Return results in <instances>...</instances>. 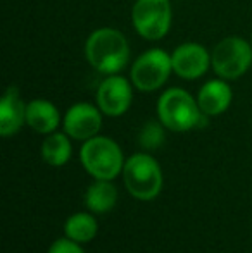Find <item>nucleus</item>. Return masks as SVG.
Listing matches in <instances>:
<instances>
[{"label": "nucleus", "mask_w": 252, "mask_h": 253, "mask_svg": "<svg viewBox=\"0 0 252 253\" xmlns=\"http://www.w3.org/2000/svg\"><path fill=\"white\" fill-rule=\"evenodd\" d=\"M85 57L99 73L105 76L119 74L130 60V45L116 28H99L85 42Z\"/></svg>", "instance_id": "1"}, {"label": "nucleus", "mask_w": 252, "mask_h": 253, "mask_svg": "<svg viewBox=\"0 0 252 253\" xmlns=\"http://www.w3.org/2000/svg\"><path fill=\"white\" fill-rule=\"evenodd\" d=\"M157 116L166 129L185 133L205 124L207 116L202 114L197 98L183 88H169L157 100Z\"/></svg>", "instance_id": "2"}, {"label": "nucleus", "mask_w": 252, "mask_h": 253, "mask_svg": "<svg viewBox=\"0 0 252 253\" xmlns=\"http://www.w3.org/2000/svg\"><path fill=\"white\" fill-rule=\"evenodd\" d=\"M81 166L95 179L112 181L123 174L125 159L119 145L107 136H94L80 150Z\"/></svg>", "instance_id": "3"}, {"label": "nucleus", "mask_w": 252, "mask_h": 253, "mask_svg": "<svg viewBox=\"0 0 252 253\" xmlns=\"http://www.w3.org/2000/svg\"><path fill=\"white\" fill-rule=\"evenodd\" d=\"M123 181L131 197L151 202L162 190V170L152 155L133 153L123 167Z\"/></svg>", "instance_id": "4"}, {"label": "nucleus", "mask_w": 252, "mask_h": 253, "mask_svg": "<svg viewBox=\"0 0 252 253\" xmlns=\"http://www.w3.org/2000/svg\"><path fill=\"white\" fill-rule=\"evenodd\" d=\"M252 66V45L242 37H226L211 53V67L226 81L242 78Z\"/></svg>", "instance_id": "5"}, {"label": "nucleus", "mask_w": 252, "mask_h": 253, "mask_svg": "<svg viewBox=\"0 0 252 253\" xmlns=\"http://www.w3.org/2000/svg\"><path fill=\"white\" fill-rule=\"evenodd\" d=\"M173 9L169 0H137L131 9V24L142 38L157 42L169 33Z\"/></svg>", "instance_id": "6"}, {"label": "nucleus", "mask_w": 252, "mask_h": 253, "mask_svg": "<svg viewBox=\"0 0 252 253\" xmlns=\"http://www.w3.org/2000/svg\"><path fill=\"white\" fill-rule=\"evenodd\" d=\"M173 73L171 53L162 48H151L133 62L130 80L140 91H155L169 80Z\"/></svg>", "instance_id": "7"}, {"label": "nucleus", "mask_w": 252, "mask_h": 253, "mask_svg": "<svg viewBox=\"0 0 252 253\" xmlns=\"http://www.w3.org/2000/svg\"><path fill=\"white\" fill-rule=\"evenodd\" d=\"M130 81L121 74L107 76L97 90V107L109 117H119L128 112L133 100V90Z\"/></svg>", "instance_id": "8"}, {"label": "nucleus", "mask_w": 252, "mask_h": 253, "mask_svg": "<svg viewBox=\"0 0 252 253\" xmlns=\"http://www.w3.org/2000/svg\"><path fill=\"white\" fill-rule=\"evenodd\" d=\"M64 133L73 140L87 141L102 127V110L88 102H78L67 109L62 119Z\"/></svg>", "instance_id": "9"}, {"label": "nucleus", "mask_w": 252, "mask_h": 253, "mask_svg": "<svg viewBox=\"0 0 252 253\" xmlns=\"http://www.w3.org/2000/svg\"><path fill=\"white\" fill-rule=\"evenodd\" d=\"M173 73L183 80H199L211 67V53L197 42H187L171 53Z\"/></svg>", "instance_id": "10"}, {"label": "nucleus", "mask_w": 252, "mask_h": 253, "mask_svg": "<svg viewBox=\"0 0 252 253\" xmlns=\"http://www.w3.org/2000/svg\"><path fill=\"white\" fill-rule=\"evenodd\" d=\"M26 123V103L23 102L17 86L10 84L0 100V134L14 136Z\"/></svg>", "instance_id": "11"}, {"label": "nucleus", "mask_w": 252, "mask_h": 253, "mask_svg": "<svg viewBox=\"0 0 252 253\" xmlns=\"http://www.w3.org/2000/svg\"><path fill=\"white\" fill-rule=\"evenodd\" d=\"M232 88L226 83V80H221V78L209 80L207 83L202 84L197 93L199 107H201L202 114H205L207 117L221 116L223 112H226L232 103Z\"/></svg>", "instance_id": "12"}, {"label": "nucleus", "mask_w": 252, "mask_h": 253, "mask_svg": "<svg viewBox=\"0 0 252 253\" xmlns=\"http://www.w3.org/2000/svg\"><path fill=\"white\" fill-rule=\"evenodd\" d=\"M61 123L59 109L50 100L35 98L26 103V124L40 134H50Z\"/></svg>", "instance_id": "13"}, {"label": "nucleus", "mask_w": 252, "mask_h": 253, "mask_svg": "<svg viewBox=\"0 0 252 253\" xmlns=\"http://www.w3.org/2000/svg\"><path fill=\"white\" fill-rule=\"evenodd\" d=\"M116 202H118V190L111 181L105 179H95V183H92L85 193V203L94 213L109 212L116 207Z\"/></svg>", "instance_id": "14"}, {"label": "nucleus", "mask_w": 252, "mask_h": 253, "mask_svg": "<svg viewBox=\"0 0 252 253\" xmlns=\"http://www.w3.org/2000/svg\"><path fill=\"white\" fill-rule=\"evenodd\" d=\"M73 147H71L69 136L66 133H54L47 134V138L42 143V159L52 167H62L69 162Z\"/></svg>", "instance_id": "15"}, {"label": "nucleus", "mask_w": 252, "mask_h": 253, "mask_svg": "<svg viewBox=\"0 0 252 253\" xmlns=\"http://www.w3.org/2000/svg\"><path fill=\"white\" fill-rule=\"evenodd\" d=\"M99 224L94 215L87 212H76L64 222V234L76 243H88L97 236Z\"/></svg>", "instance_id": "16"}, {"label": "nucleus", "mask_w": 252, "mask_h": 253, "mask_svg": "<svg viewBox=\"0 0 252 253\" xmlns=\"http://www.w3.org/2000/svg\"><path fill=\"white\" fill-rule=\"evenodd\" d=\"M138 143L144 150H157L164 143V124L161 121H147L138 133Z\"/></svg>", "instance_id": "17"}, {"label": "nucleus", "mask_w": 252, "mask_h": 253, "mask_svg": "<svg viewBox=\"0 0 252 253\" xmlns=\"http://www.w3.org/2000/svg\"><path fill=\"white\" fill-rule=\"evenodd\" d=\"M49 253H85L83 248L80 247V243L69 240V238H59L49 248Z\"/></svg>", "instance_id": "18"}, {"label": "nucleus", "mask_w": 252, "mask_h": 253, "mask_svg": "<svg viewBox=\"0 0 252 253\" xmlns=\"http://www.w3.org/2000/svg\"><path fill=\"white\" fill-rule=\"evenodd\" d=\"M251 45H252V33H251Z\"/></svg>", "instance_id": "19"}]
</instances>
